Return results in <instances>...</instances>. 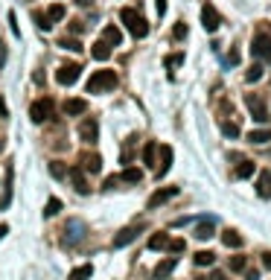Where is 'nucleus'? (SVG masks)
I'll return each mask as SVG.
<instances>
[{
  "instance_id": "nucleus-1",
  "label": "nucleus",
  "mask_w": 271,
  "mask_h": 280,
  "mask_svg": "<svg viewBox=\"0 0 271 280\" xmlns=\"http://www.w3.org/2000/svg\"><path fill=\"white\" fill-rule=\"evenodd\" d=\"M120 21L125 24V30L131 32L134 38H146V35H149V21H146L137 9H131V6L120 9Z\"/></svg>"
},
{
  "instance_id": "nucleus-2",
  "label": "nucleus",
  "mask_w": 271,
  "mask_h": 280,
  "mask_svg": "<svg viewBox=\"0 0 271 280\" xmlns=\"http://www.w3.org/2000/svg\"><path fill=\"white\" fill-rule=\"evenodd\" d=\"M117 88V73L114 70H96L88 79V93H105Z\"/></svg>"
},
{
  "instance_id": "nucleus-3",
  "label": "nucleus",
  "mask_w": 271,
  "mask_h": 280,
  "mask_svg": "<svg viewBox=\"0 0 271 280\" xmlns=\"http://www.w3.org/2000/svg\"><path fill=\"white\" fill-rule=\"evenodd\" d=\"M53 108H56L53 96H41V99H35V102L30 105V120L32 123H44V120L53 114Z\"/></svg>"
},
{
  "instance_id": "nucleus-4",
  "label": "nucleus",
  "mask_w": 271,
  "mask_h": 280,
  "mask_svg": "<svg viewBox=\"0 0 271 280\" xmlns=\"http://www.w3.org/2000/svg\"><path fill=\"white\" fill-rule=\"evenodd\" d=\"M251 53H254L257 59H263V62L271 64V35H266V32L254 35V41H251Z\"/></svg>"
},
{
  "instance_id": "nucleus-5",
  "label": "nucleus",
  "mask_w": 271,
  "mask_h": 280,
  "mask_svg": "<svg viewBox=\"0 0 271 280\" xmlns=\"http://www.w3.org/2000/svg\"><path fill=\"white\" fill-rule=\"evenodd\" d=\"M245 105L251 108V114H254V120H257V123H269V120H271V114H269V108H266V102H263L257 93H248V96H245Z\"/></svg>"
},
{
  "instance_id": "nucleus-6",
  "label": "nucleus",
  "mask_w": 271,
  "mask_h": 280,
  "mask_svg": "<svg viewBox=\"0 0 271 280\" xmlns=\"http://www.w3.org/2000/svg\"><path fill=\"white\" fill-rule=\"evenodd\" d=\"M79 76H82V64H76V62H67L56 70V82L59 85H73Z\"/></svg>"
},
{
  "instance_id": "nucleus-7",
  "label": "nucleus",
  "mask_w": 271,
  "mask_h": 280,
  "mask_svg": "<svg viewBox=\"0 0 271 280\" xmlns=\"http://www.w3.org/2000/svg\"><path fill=\"white\" fill-rule=\"evenodd\" d=\"M79 140H85L90 146L99 140V123H96V117H85V120L79 123Z\"/></svg>"
},
{
  "instance_id": "nucleus-8",
  "label": "nucleus",
  "mask_w": 271,
  "mask_h": 280,
  "mask_svg": "<svg viewBox=\"0 0 271 280\" xmlns=\"http://www.w3.org/2000/svg\"><path fill=\"white\" fill-rule=\"evenodd\" d=\"M201 27H204L207 32H216L219 27H222V15L216 12L213 3H204V6H201Z\"/></svg>"
},
{
  "instance_id": "nucleus-9",
  "label": "nucleus",
  "mask_w": 271,
  "mask_h": 280,
  "mask_svg": "<svg viewBox=\"0 0 271 280\" xmlns=\"http://www.w3.org/2000/svg\"><path fill=\"white\" fill-rule=\"evenodd\" d=\"M140 231H143V225H128V228H122L120 234L114 237V248H125V245H131V242L137 240Z\"/></svg>"
},
{
  "instance_id": "nucleus-10",
  "label": "nucleus",
  "mask_w": 271,
  "mask_h": 280,
  "mask_svg": "<svg viewBox=\"0 0 271 280\" xmlns=\"http://www.w3.org/2000/svg\"><path fill=\"white\" fill-rule=\"evenodd\" d=\"M82 237H85V222L70 219V222H67V228H64V242H67V245H73V242H79Z\"/></svg>"
},
{
  "instance_id": "nucleus-11",
  "label": "nucleus",
  "mask_w": 271,
  "mask_h": 280,
  "mask_svg": "<svg viewBox=\"0 0 271 280\" xmlns=\"http://www.w3.org/2000/svg\"><path fill=\"white\" fill-rule=\"evenodd\" d=\"M178 196V187H163V190H157V193H152L149 199V210H155V207H160L163 201H169V199H175Z\"/></svg>"
},
{
  "instance_id": "nucleus-12",
  "label": "nucleus",
  "mask_w": 271,
  "mask_h": 280,
  "mask_svg": "<svg viewBox=\"0 0 271 280\" xmlns=\"http://www.w3.org/2000/svg\"><path fill=\"white\" fill-rule=\"evenodd\" d=\"M79 163H82L88 172H99V169H102V158L96 155V152H82V155H79Z\"/></svg>"
},
{
  "instance_id": "nucleus-13",
  "label": "nucleus",
  "mask_w": 271,
  "mask_h": 280,
  "mask_svg": "<svg viewBox=\"0 0 271 280\" xmlns=\"http://www.w3.org/2000/svg\"><path fill=\"white\" fill-rule=\"evenodd\" d=\"M172 269H175V257H166L163 263H157V266H155V272H152V278H155V280H163V278H169V275H172Z\"/></svg>"
},
{
  "instance_id": "nucleus-14",
  "label": "nucleus",
  "mask_w": 271,
  "mask_h": 280,
  "mask_svg": "<svg viewBox=\"0 0 271 280\" xmlns=\"http://www.w3.org/2000/svg\"><path fill=\"white\" fill-rule=\"evenodd\" d=\"M172 166V146H160V163H157V178H163Z\"/></svg>"
},
{
  "instance_id": "nucleus-15",
  "label": "nucleus",
  "mask_w": 271,
  "mask_h": 280,
  "mask_svg": "<svg viewBox=\"0 0 271 280\" xmlns=\"http://www.w3.org/2000/svg\"><path fill=\"white\" fill-rule=\"evenodd\" d=\"M213 234H216V222L213 219H201L195 225V240H210Z\"/></svg>"
},
{
  "instance_id": "nucleus-16",
  "label": "nucleus",
  "mask_w": 271,
  "mask_h": 280,
  "mask_svg": "<svg viewBox=\"0 0 271 280\" xmlns=\"http://www.w3.org/2000/svg\"><path fill=\"white\" fill-rule=\"evenodd\" d=\"M99 38H102V41H105L108 47H117V44H122V32L117 30L114 24H111V27H105V30H102V35H99Z\"/></svg>"
},
{
  "instance_id": "nucleus-17",
  "label": "nucleus",
  "mask_w": 271,
  "mask_h": 280,
  "mask_svg": "<svg viewBox=\"0 0 271 280\" xmlns=\"http://www.w3.org/2000/svg\"><path fill=\"white\" fill-rule=\"evenodd\" d=\"M90 56H93L96 62H108V59H111V47H108V44H105V41L99 38V41H96V44L90 47Z\"/></svg>"
},
{
  "instance_id": "nucleus-18",
  "label": "nucleus",
  "mask_w": 271,
  "mask_h": 280,
  "mask_svg": "<svg viewBox=\"0 0 271 280\" xmlns=\"http://www.w3.org/2000/svg\"><path fill=\"white\" fill-rule=\"evenodd\" d=\"M85 111H88V102L85 99H67L64 102V114H70V117H79Z\"/></svg>"
},
{
  "instance_id": "nucleus-19",
  "label": "nucleus",
  "mask_w": 271,
  "mask_h": 280,
  "mask_svg": "<svg viewBox=\"0 0 271 280\" xmlns=\"http://www.w3.org/2000/svg\"><path fill=\"white\" fill-rule=\"evenodd\" d=\"M257 193H260V199H271V172H260V178H257Z\"/></svg>"
},
{
  "instance_id": "nucleus-20",
  "label": "nucleus",
  "mask_w": 271,
  "mask_h": 280,
  "mask_svg": "<svg viewBox=\"0 0 271 280\" xmlns=\"http://www.w3.org/2000/svg\"><path fill=\"white\" fill-rule=\"evenodd\" d=\"M117 178H120V181H125V184H140V181H143V172H140L137 166H128V169H122Z\"/></svg>"
},
{
  "instance_id": "nucleus-21",
  "label": "nucleus",
  "mask_w": 271,
  "mask_h": 280,
  "mask_svg": "<svg viewBox=\"0 0 271 280\" xmlns=\"http://www.w3.org/2000/svg\"><path fill=\"white\" fill-rule=\"evenodd\" d=\"M70 175H73V190H76V193H82V196H88L90 187H88V181H85V175H82V169L76 166V169H73Z\"/></svg>"
},
{
  "instance_id": "nucleus-22",
  "label": "nucleus",
  "mask_w": 271,
  "mask_h": 280,
  "mask_svg": "<svg viewBox=\"0 0 271 280\" xmlns=\"http://www.w3.org/2000/svg\"><path fill=\"white\" fill-rule=\"evenodd\" d=\"M248 140H251V143H257V146L269 143V140H271V128H254V131L248 134Z\"/></svg>"
},
{
  "instance_id": "nucleus-23",
  "label": "nucleus",
  "mask_w": 271,
  "mask_h": 280,
  "mask_svg": "<svg viewBox=\"0 0 271 280\" xmlns=\"http://www.w3.org/2000/svg\"><path fill=\"white\" fill-rule=\"evenodd\" d=\"M149 248L152 251L169 248V237H166V234H152V237H149Z\"/></svg>"
},
{
  "instance_id": "nucleus-24",
  "label": "nucleus",
  "mask_w": 271,
  "mask_h": 280,
  "mask_svg": "<svg viewBox=\"0 0 271 280\" xmlns=\"http://www.w3.org/2000/svg\"><path fill=\"white\" fill-rule=\"evenodd\" d=\"M222 242H225L228 248H242V237L236 234V231H231V228L222 234Z\"/></svg>"
},
{
  "instance_id": "nucleus-25",
  "label": "nucleus",
  "mask_w": 271,
  "mask_h": 280,
  "mask_svg": "<svg viewBox=\"0 0 271 280\" xmlns=\"http://www.w3.org/2000/svg\"><path fill=\"white\" fill-rule=\"evenodd\" d=\"M233 175H236V178H251V175H254V160H245V158H242Z\"/></svg>"
},
{
  "instance_id": "nucleus-26",
  "label": "nucleus",
  "mask_w": 271,
  "mask_h": 280,
  "mask_svg": "<svg viewBox=\"0 0 271 280\" xmlns=\"http://www.w3.org/2000/svg\"><path fill=\"white\" fill-rule=\"evenodd\" d=\"M90 275H93V266H90V263H85V266H79V269H73V272H70V278H67V280H88Z\"/></svg>"
},
{
  "instance_id": "nucleus-27",
  "label": "nucleus",
  "mask_w": 271,
  "mask_h": 280,
  "mask_svg": "<svg viewBox=\"0 0 271 280\" xmlns=\"http://www.w3.org/2000/svg\"><path fill=\"white\" fill-rule=\"evenodd\" d=\"M195 266H213V260H216V254L213 251H195Z\"/></svg>"
},
{
  "instance_id": "nucleus-28",
  "label": "nucleus",
  "mask_w": 271,
  "mask_h": 280,
  "mask_svg": "<svg viewBox=\"0 0 271 280\" xmlns=\"http://www.w3.org/2000/svg\"><path fill=\"white\" fill-rule=\"evenodd\" d=\"M32 21L38 24V30H50L53 24H50V18H47V12H41V9H35L32 12Z\"/></svg>"
},
{
  "instance_id": "nucleus-29",
  "label": "nucleus",
  "mask_w": 271,
  "mask_h": 280,
  "mask_svg": "<svg viewBox=\"0 0 271 280\" xmlns=\"http://www.w3.org/2000/svg\"><path fill=\"white\" fill-rule=\"evenodd\" d=\"M64 12H67V9H64L61 3H53V6L47 9V18H50V24H56V21H61V18H64Z\"/></svg>"
},
{
  "instance_id": "nucleus-30",
  "label": "nucleus",
  "mask_w": 271,
  "mask_h": 280,
  "mask_svg": "<svg viewBox=\"0 0 271 280\" xmlns=\"http://www.w3.org/2000/svg\"><path fill=\"white\" fill-rule=\"evenodd\" d=\"M59 47L70 50V53H82V41H79V38H61Z\"/></svg>"
},
{
  "instance_id": "nucleus-31",
  "label": "nucleus",
  "mask_w": 271,
  "mask_h": 280,
  "mask_svg": "<svg viewBox=\"0 0 271 280\" xmlns=\"http://www.w3.org/2000/svg\"><path fill=\"white\" fill-rule=\"evenodd\" d=\"M245 79H248V82H260V79H263V64H251L248 73H245Z\"/></svg>"
},
{
  "instance_id": "nucleus-32",
  "label": "nucleus",
  "mask_w": 271,
  "mask_h": 280,
  "mask_svg": "<svg viewBox=\"0 0 271 280\" xmlns=\"http://www.w3.org/2000/svg\"><path fill=\"white\" fill-rule=\"evenodd\" d=\"M59 210H61V201H59V199H50V201H47V207H44V219H53Z\"/></svg>"
},
{
  "instance_id": "nucleus-33",
  "label": "nucleus",
  "mask_w": 271,
  "mask_h": 280,
  "mask_svg": "<svg viewBox=\"0 0 271 280\" xmlns=\"http://www.w3.org/2000/svg\"><path fill=\"white\" fill-rule=\"evenodd\" d=\"M155 152H157V143H152V140H149V143H146V149H143V163H149V166H152V163H155Z\"/></svg>"
},
{
  "instance_id": "nucleus-34",
  "label": "nucleus",
  "mask_w": 271,
  "mask_h": 280,
  "mask_svg": "<svg viewBox=\"0 0 271 280\" xmlns=\"http://www.w3.org/2000/svg\"><path fill=\"white\" fill-rule=\"evenodd\" d=\"M222 131H225L228 137H236V134H239V125L233 123V120H225V123H222Z\"/></svg>"
},
{
  "instance_id": "nucleus-35",
  "label": "nucleus",
  "mask_w": 271,
  "mask_h": 280,
  "mask_svg": "<svg viewBox=\"0 0 271 280\" xmlns=\"http://www.w3.org/2000/svg\"><path fill=\"white\" fill-rule=\"evenodd\" d=\"M64 172H67V169H64V163H61V160H53V163H50V175L64 178Z\"/></svg>"
},
{
  "instance_id": "nucleus-36",
  "label": "nucleus",
  "mask_w": 271,
  "mask_h": 280,
  "mask_svg": "<svg viewBox=\"0 0 271 280\" xmlns=\"http://www.w3.org/2000/svg\"><path fill=\"white\" fill-rule=\"evenodd\" d=\"M184 62V53H172V56H166V67H178Z\"/></svg>"
},
{
  "instance_id": "nucleus-37",
  "label": "nucleus",
  "mask_w": 271,
  "mask_h": 280,
  "mask_svg": "<svg viewBox=\"0 0 271 280\" xmlns=\"http://www.w3.org/2000/svg\"><path fill=\"white\" fill-rule=\"evenodd\" d=\"M184 248H187V242H184V240H169V251H172V254H181Z\"/></svg>"
},
{
  "instance_id": "nucleus-38",
  "label": "nucleus",
  "mask_w": 271,
  "mask_h": 280,
  "mask_svg": "<svg viewBox=\"0 0 271 280\" xmlns=\"http://www.w3.org/2000/svg\"><path fill=\"white\" fill-rule=\"evenodd\" d=\"M245 269V257H231V272H242Z\"/></svg>"
},
{
  "instance_id": "nucleus-39",
  "label": "nucleus",
  "mask_w": 271,
  "mask_h": 280,
  "mask_svg": "<svg viewBox=\"0 0 271 280\" xmlns=\"http://www.w3.org/2000/svg\"><path fill=\"white\" fill-rule=\"evenodd\" d=\"M187 32H190V30H187V24H175V30H172V35H175V38L181 41V38H187Z\"/></svg>"
},
{
  "instance_id": "nucleus-40",
  "label": "nucleus",
  "mask_w": 271,
  "mask_h": 280,
  "mask_svg": "<svg viewBox=\"0 0 271 280\" xmlns=\"http://www.w3.org/2000/svg\"><path fill=\"white\" fill-rule=\"evenodd\" d=\"M85 30H88V27H85L82 21H73V24H70V32H73V35H82Z\"/></svg>"
},
{
  "instance_id": "nucleus-41",
  "label": "nucleus",
  "mask_w": 271,
  "mask_h": 280,
  "mask_svg": "<svg viewBox=\"0 0 271 280\" xmlns=\"http://www.w3.org/2000/svg\"><path fill=\"white\" fill-rule=\"evenodd\" d=\"M155 6H157V15L163 18L166 15V0H155Z\"/></svg>"
},
{
  "instance_id": "nucleus-42",
  "label": "nucleus",
  "mask_w": 271,
  "mask_h": 280,
  "mask_svg": "<svg viewBox=\"0 0 271 280\" xmlns=\"http://www.w3.org/2000/svg\"><path fill=\"white\" fill-rule=\"evenodd\" d=\"M117 181H120L117 175H111V178H105V184H102V190H111V187L117 184Z\"/></svg>"
},
{
  "instance_id": "nucleus-43",
  "label": "nucleus",
  "mask_w": 271,
  "mask_h": 280,
  "mask_svg": "<svg viewBox=\"0 0 271 280\" xmlns=\"http://www.w3.org/2000/svg\"><path fill=\"white\" fill-rule=\"evenodd\" d=\"M0 117L9 120V111H6V99H0Z\"/></svg>"
},
{
  "instance_id": "nucleus-44",
  "label": "nucleus",
  "mask_w": 271,
  "mask_h": 280,
  "mask_svg": "<svg viewBox=\"0 0 271 280\" xmlns=\"http://www.w3.org/2000/svg\"><path fill=\"white\" fill-rule=\"evenodd\" d=\"M3 64H6V44L0 41V67H3Z\"/></svg>"
},
{
  "instance_id": "nucleus-45",
  "label": "nucleus",
  "mask_w": 271,
  "mask_h": 280,
  "mask_svg": "<svg viewBox=\"0 0 271 280\" xmlns=\"http://www.w3.org/2000/svg\"><path fill=\"white\" fill-rule=\"evenodd\" d=\"M239 62V53H236V50H231V56H228V64H236Z\"/></svg>"
},
{
  "instance_id": "nucleus-46",
  "label": "nucleus",
  "mask_w": 271,
  "mask_h": 280,
  "mask_svg": "<svg viewBox=\"0 0 271 280\" xmlns=\"http://www.w3.org/2000/svg\"><path fill=\"white\" fill-rule=\"evenodd\" d=\"M263 266L271 272V254H263Z\"/></svg>"
},
{
  "instance_id": "nucleus-47",
  "label": "nucleus",
  "mask_w": 271,
  "mask_h": 280,
  "mask_svg": "<svg viewBox=\"0 0 271 280\" xmlns=\"http://www.w3.org/2000/svg\"><path fill=\"white\" fill-rule=\"evenodd\" d=\"M6 234H9V225H3V222H0V240H3Z\"/></svg>"
},
{
  "instance_id": "nucleus-48",
  "label": "nucleus",
  "mask_w": 271,
  "mask_h": 280,
  "mask_svg": "<svg viewBox=\"0 0 271 280\" xmlns=\"http://www.w3.org/2000/svg\"><path fill=\"white\" fill-rule=\"evenodd\" d=\"M207 280H225V275H222V272H213V275H210Z\"/></svg>"
},
{
  "instance_id": "nucleus-49",
  "label": "nucleus",
  "mask_w": 271,
  "mask_h": 280,
  "mask_svg": "<svg viewBox=\"0 0 271 280\" xmlns=\"http://www.w3.org/2000/svg\"><path fill=\"white\" fill-rule=\"evenodd\" d=\"M79 6H93V0H76Z\"/></svg>"
},
{
  "instance_id": "nucleus-50",
  "label": "nucleus",
  "mask_w": 271,
  "mask_h": 280,
  "mask_svg": "<svg viewBox=\"0 0 271 280\" xmlns=\"http://www.w3.org/2000/svg\"><path fill=\"white\" fill-rule=\"evenodd\" d=\"M0 149H3V137H0Z\"/></svg>"
},
{
  "instance_id": "nucleus-51",
  "label": "nucleus",
  "mask_w": 271,
  "mask_h": 280,
  "mask_svg": "<svg viewBox=\"0 0 271 280\" xmlns=\"http://www.w3.org/2000/svg\"><path fill=\"white\" fill-rule=\"evenodd\" d=\"M195 280H207V278H195Z\"/></svg>"
}]
</instances>
